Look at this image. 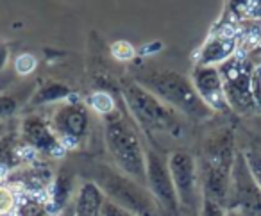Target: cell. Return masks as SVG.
I'll list each match as a JSON object with an SVG mask.
<instances>
[{
  "label": "cell",
  "instance_id": "obj_1",
  "mask_svg": "<svg viewBox=\"0 0 261 216\" xmlns=\"http://www.w3.org/2000/svg\"><path fill=\"white\" fill-rule=\"evenodd\" d=\"M122 100L147 143L156 150H160L163 138L181 140L185 136L182 116L135 80H127L122 86Z\"/></svg>",
  "mask_w": 261,
  "mask_h": 216
},
{
  "label": "cell",
  "instance_id": "obj_2",
  "mask_svg": "<svg viewBox=\"0 0 261 216\" xmlns=\"http://www.w3.org/2000/svg\"><path fill=\"white\" fill-rule=\"evenodd\" d=\"M104 141L115 166L145 186V141L142 130L123 109L102 116Z\"/></svg>",
  "mask_w": 261,
  "mask_h": 216
},
{
  "label": "cell",
  "instance_id": "obj_3",
  "mask_svg": "<svg viewBox=\"0 0 261 216\" xmlns=\"http://www.w3.org/2000/svg\"><path fill=\"white\" fill-rule=\"evenodd\" d=\"M135 83L156 95L161 102H165L181 116L202 122L213 115V111L204 104V100L195 91L192 79L179 72L158 68L140 70L135 75Z\"/></svg>",
  "mask_w": 261,
  "mask_h": 216
},
{
  "label": "cell",
  "instance_id": "obj_4",
  "mask_svg": "<svg viewBox=\"0 0 261 216\" xmlns=\"http://www.w3.org/2000/svg\"><path fill=\"white\" fill-rule=\"evenodd\" d=\"M91 182H95L106 198L122 205L135 216H158V205L147 186L135 180L133 177L120 172L116 166L98 163L91 168Z\"/></svg>",
  "mask_w": 261,
  "mask_h": 216
},
{
  "label": "cell",
  "instance_id": "obj_5",
  "mask_svg": "<svg viewBox=\"0 0 261 216\" xmlns=\"http://www.w3.org/2000/svg\"><path fill=\"white\" fill-rule=\"evenodd\" d=\"M224 84L227 105L240 115H249L256 107L252 93V77L256 65L243 50H238L232 58L217 66Z\"/></svg>",
  "mask_w": 261,
  "mask_h": 216
},
{
  "label": "cell",
  "instance_id": "obj_6",
  "mask_svg": "<svg viewBox=\"0 0 261 216\" xmlns=\"http://www.w3.org/2000/svg\"><path fill=\"white\" fill-rule=\"evenodd\" d=\"M145 186L156 202L158 211L165 216H179L181 204L168 168V155L145 141Z\"/></svg>",
  "mask_w": 261,
  "mask_h": 216
},
{
  "label": "cell",
  "instance_id": "obj_7",
  "mask_svg": "<svg viewBox=\"0 0 261 216\" xmlns=\"http://www.w3.org/2000/svg\"><path fill=\"white\" fill-rule=\"evenodd\" d=\"M225 216H261V187L254 180L243 154H236L232 165Z\"/></svg>",
  "mask_w": 261,
  "mask_h": 216
},
{
  "label": "cell",
  "instance_id": "obj_8",
  "mask_svg": "<svg viewBox=\"0 0 261 216\" xmlns=\"http://www.w3.org/2000/svg\"><path fill=\"white\" fill-rule=\"evenodd\" d=\"M48 122L65 150H75L83 147L91 129L90 111L84 102L75 98L56 105Z\"/></svg>",
  "mask_w": 261,
  "mask_h": 216
},
{
  "label": "cell",
  "instance_id": "obj_9",
  "mask_svg": "<svg viewBox=\"0 0 261 216\" xmlns=\"http://www.w3.org/2000/svg\"><path fill=\"white\" fill-rule=\"evenodd\" d=\"M168 168H170L181 209H197L200 195V177L195 157L188 150L175 148L168 154Z\"/></svg>",
  "mask_w": 261,
  "mask_h": 216
},
{
  "label": "cell",
  "instance_id": "obj_10",
  "mask_svg": "<svg viewBox=\"0 0 261 216\" xmlns=\"http://www.w3.org/2000/svg\"><path fill=\"white\" fill-rule=\"evenodd\" d=\"M18 138L34 154L47 155V157H63L66 154L65 147L56 136L50 122L41 115L25 116L20 122Z\"/></svg>",
  "mask_w": 261,
  "mask_h": 216
},
{
  "label": "cell",
  "instance_id": "obj_11",
  "mask_svg": "<svg viewBox=\"0 0 261 216\" xmlns=\"http://www.w3.org/2000/svg\"><path fill=\"white\" fill-rule=\"evenodd\" d=\"M190 79H192L193 88L199 93V97L211 111H227L229 105L225 100L224 84H222V77L217 66L195 65Z\"/></svg>",
  "mask_w": 261,
  "mask_h": 216
},
{
  "label": "cell",
  "instance_id": "obj_12",
  "mask_svg": "<svg viewBox=\"0 0 261 216\" xmlns=\"http://www.w3.org/2000/svg\"><path fill=\"white\" fill-rule=\"evenodd\" d=\"M238 36L236 33H229V31H222V33H215L202 48L197 54V65L204 66H220L229 58L238 52Z\"/></svg>",
  "mask_w": 261,
  "mask_h": 216
},
{
  "label": "cell",
  "instance_id": "obj_13",
  "mask_svg": "<svg viewBox=\"0 0 261 216\" xmlns=\"http://www.w3.org/2000/svg\"><path fill=\"white\" fill-rule=\"evenodd\" d=\"M106 195L100 191V187L91 180H86L75 193L72 216H100Z\"/></svg>",
  "mask_w": 261,
  "mask_h": 216
},
{
  "label": "cell",
  "instance_id": "obj_14",
  "mask_svg": "<svg viewBox=\"0 0 261 216\" xmlns=\"http://www.w3.org/2000/svg\"><path fill=\"white\" fill-rule=\"evenodd\" d=\"M73 186H75V175L65 166L59 168L50 186V202H47L50 216L59 214L68 205L70 198L73 195Z\"/></svg>",
  "mask_w": 261,
  "mask_h": 216
},
{
  "label": "cell",
  "instance_id": "obj_15",
  "mask_svg": "<svg viewBox=\"0 0 261 216\" xmlns=\"http://www.w3.org/2000/svg\"><path fill=\"white\" fill-rule=\"evenodd\" d=\"M73 97V90L70 86L58 80H45L31 97L29 107H40V105L48 104H63Z\"/></svg>",
  "mask_w": 261,
  "mask_h": 216
},
{
  "label": "cell",
  "instance_id": "obj_16",
  "mask_svg": "<svg viewBox=\"0 0 261 216\" xmlns=\"http://www.w3.org/2000/svg\"><path fill=\"white\" fill-rule=\"evenodd\" d=\"M16 175L13 177V180L20 184L22 187H25L29 193H40V191L47 190L54 182V173L45 166H27L25 170H16Z\"/></svg>",
  "mask_w": 261,
  "mask_h": 216
},
{
  "label": "cell",
  "instance_id": "obj_17",
  "mask_svg": "<svg viewBox=\"0 0 261 216\" xmlns=\"http://www.w3.org/2000/svg\"><path fill=\"white\" fill-rule=\"evenodd\" d=\"M16 216H50L47 202H41L40 198H23L16 207Z\"/></svg>",
  "mask_w": 261,
  "mask_h": 216
},
{
  "label": "cell",
  "instance_id": "obj_18",
  "mask_svg": "<svg viewBox=\"0 0 261 216\" xmlns=\"http://www.w3.org/2000/svg\"><path fill=\"white\" fill-rule=\"evenodd\" d=\"M88 104L93 107L95 113H98V115H102V116L109 115V113L116 109V104H115V100H113V97L109 93H106V91H97V93H93L90 97V100H88Z\"/></svg>",
  "mask_w": 261,
  "mask_h": 216
},
{
  "label": "cell",
  "instance_id": "obj_19",
  "mask_svg": "<svg viewBox=\"0 0 261 216\" xmlns=\"http://www.w3.org/2000/svg\"><path fill=\"white\" fill-rule=\"evenodd\" d=\"M242 154L245 157L247 166H249L256 184L261 187V147H250L249 150L242 152Z\"/></svg>",
  "mask_w": 261,
  "mask_h": 216
},
{
  "label": "cell",
  "instance_id": "obj_20",
  "mask_svg": "<svg viewBox=\"0 0 261 216\" xmlns=\"http://www.w3.org/2000/svg\"><path fill=\"white\" fill-rule=\"evenodd\" d=\"M20 109V98L15 95H0V123L16 115Z\"/></svg>",
  "mask_w": 261,
  "mask_h": 216
},
{
  "label": "cell",
  "instance_id": "obj_21",
  "mask_svg": "<svg viewBox=\"0 0 261 216\" xmlns=\"http://www.w3.org/2000/svg\"><path fill=\"white\" fill-rule=\"evenodd\" d=\"M16 207H18V204H16L13 191L6 186H0V216H9L16 211Z\"/></svg>",
  "mask_w": 261,
  "mask_h": 216
},
{
  "label": "cell",
  "instance_id": "obj_22",
  "mask_svg": "<svg viewBox=\"0 0 261 216\" xmlns=\"http://www.w3.org/2000/svg\"><path fill=\"white\" fill-rule=\"evenodd\" d=\"M38 63L36 59H34V56L31 54H22L16 58L15 61V70L20 73V75H27V73H33L34 70H36Z\"/></svg>",
  "mask_w": 261,
  "mask_h": 216
},
{
  "label": "cell",
  "instance_id": "obj_23",
  "mask_svg": "<svg viewBox=\"0 0 261 216\" xmlns=\"http://www.w3.org/2000/svg\"><path fill=\"white\" fill-rule=\"evenodd\" d=\"M100 216H135L130 211H127V209H123L122 205L115 204V202L108 200L106 198L104 205H102V212Z\"/></svg>",
  "mask_w": 261,
  "mask_h": 216
},
{
  "label": "cell",
  "instance_id": "obj_24",
  "mask_svg": "<svg viewBox=\"0 0 261 216\" xmlns=\"http://www.w3.org/2000/svg\"><path fill=\"white\" fill-rule=\"evenodd\" d=\"M252 93H254V102H256V107L261 109V65H257L256 70H254Z\"/></svg>",
  "mask_w": 261,
  "mask_h": 216
},
{
  "label": "cell",
  "instance_id": "obj_25",
  "mask_svg": "<svg viewBox=\"0 0 261 216\" xmlns=\"http://www.w3.org/2000/svg\"><path fill=\"white\" fill-rule=\"evenodd\" d=\"M113 54H115L116 59H130L133 54H135V50H133V47H130L129 43H125V41H118V43L113 47Z\"/></svg>",
  "mask_w": 261,
  "mask_h": 216
},
{
  "label": "cell",
  "instance_id": "obj_26",
  "mask_svg": "<svg viewBox=\"0 0 261 216\" xmlns=\"http://www.w3.org/2000/svg\"><path fill=\"white\" fill-rule=\"evenodd\" d=\"M202 216H225V207L213 202L202 200Z\"/></svg>",
  "mask_w": 261,
  "mask_h": 216
},
{
  "label": "cell",
  "instance_id": "obj_27",
  "mask_svg": "<svg viewBox=\"0 0 261 216\" xmlns=\"http://www.w3.org/2000/svg\"><path fill=\"white\" fill-rule=\"evenodd\" d=\"M245 54L249 56V59L254 63V65H256V63L261 65V38H257V40L250 45V48L245 52Z\"/></svg>",
  "mask_w": 261,
  "mask_h": 216
},
{
  "label": "cell",
  "instance_id": "obj_28",
  "mask_svg": "<svg viewBox=\"0 0 261 216\" xmlns=\"http://www.w3.org/2000/svg\"><path fill=\"white\" fill-rule=\"evenodd\" d=\"M8 58H9V52L4 45H0V70L4 68V65L8 63Z\"/></svg>",
  "mask_w": 261,
  "mask_h": 216
},
{
  "label": "cell",
  "instance_id": "obj_29",
  "mask_svg": "<svg viewBox=\"0 0 261 216\" xmlns=\"http://www.w3.org/2000/svg\"><path fill=\"white\" fill-rule=\"evenodd\" d=\"M6 127H8V125H6V122L0 123V138L4 136V134H8V129H6Z\"/></svg>",
  "mask_w": 261,
  "mask_h": 216
}]
</instances>
